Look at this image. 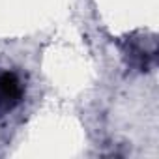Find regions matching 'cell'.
Masks as SVG:
<instances>
[{
  "mask_svg": "<svg viewBox=\"0 0 159 159\" xmlns=\"http://www.w3.org/2000/svg\"><path fill=\"white\" fill-rule=\"evenodd\" d=\"M26 86L17 71L2 69L0 71V116L13 112L25 99Z\"/></svg>",
  "mask_w": 159,
  "mask_h": 159,
  "instance_id": "6da1fadb",
  "label": "cell"
},
{
  "mask_svg": "<svg viewBox=\"0 0 159 159\" xmlns=\"http://www.w3.org/2000/svg\"><path fill=\"white\" fill-rule=\"evenodd\" d=\"M122 52H124L129 66H133L139 71H148V69L153 67L155 56H157L155 38L152 36L150 39H144V38L125 39L124 45H122Z\"/></svg>",
  "mask_w": 159,
  "mask_h": 159,
  "instance_id": "7a4b0ae2",
  "label": "cell"
}]
</instances>
